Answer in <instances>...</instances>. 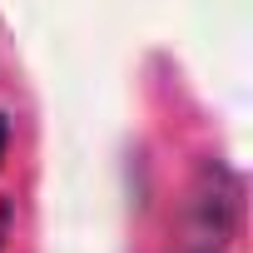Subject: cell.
I'll list each match as a JSON object with an SVG mask.
<instances>
[{
    "label": "cell",
    "mask_w": 253,
    "mask_h": 253,
    "mask_svg": "<svg viewBox=\"0 0 253 253\" xmlns=\"http://www.w3.org/2000/svg\"><path fill=\"white\" fill-rule=\"evenodd\" d=\"M10 213H15V204H10V199H0V248H5V228H10Z\"/></svg>",
    "instance_id": "obj_1"
},
{
    "label": "cell",
    "mask_w": 253,
    "mask_h": 253,
    "mask_svg": "<svg viewBox=\"0 0 253 253\" xmlns=\"http://www.w3.org/2000/svg\"><path fill=\"white\" fill-rule=\"evenodd\" d=\"M5 144H10V119L0 114V159H5Z\"/></svg>",
    "instance_id": "obj_2"
}]
</instances>
